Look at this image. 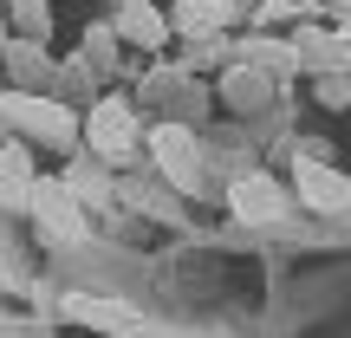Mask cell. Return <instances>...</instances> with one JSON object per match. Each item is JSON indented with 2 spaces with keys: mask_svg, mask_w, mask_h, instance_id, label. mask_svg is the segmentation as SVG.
<instances>
[{
  "mask_svg": "<svg viewBox=\"0 0 351 338\" xmlns=\"http://www.w3.org/2000/svg\"><path fill=\"white\" fill-rule=\"evenodd\" d=\"M293 52H300V65H313V72H339V65H351V46L332 39V33H300Z\"/></svg>",
  "mask_w": 351,
  "mask_h": 338,
  "instance_id": "cell-12",
  "label": "cell"
},
{
  "mask_svg": "<svg viewBox=\"0 0 351 338\" xmlns=\"http://www.w3.org/2000/svg\"><path fill=\"white\" fill-rule=\"evenodd\" d=\"M33 228H39V241L46 248H72L78 234H85V208H78V195L65 182H52V176H39L33 182Z\"/></svg>",
  "mask_w": 351,
  "mask_h": 338,
  "instance_id": "cell-2",
  "label": "cell"
},
{
  "mask_svg": "<svg viewBox=\"0 0 351 338\" xmlns=\"http://www.w3.org/2000/svg\"><path fill=\"white\" fill-rule=\"evenodd\" d=\"M65 313L85 319V326H98V332H117V338H137V332H143L137 313H130V306H117V300H85V293H78V300H65Z\"/></svg>",
  "mask_w": 351,
  "mask_h": 338,
  "instance_id": "cell-10",
  "label": "cell"
},
{
  "mask_svg": "<svg viewBox=\"0 0 351 338\" xmlns=\"http://www.w3.org/2000/svg\"><path fill=\"white\" fill-rule=\"evenodd\" d=\"M33 156H26V143H0V208L20 215L26 202H33Z\"/></svg>",
  "mask_w": 351,
  "mask_h": 338,
  "instance_id": "cell-7",
  "label": "cell"
},
{
  "mask_svg": "<svg viewBox=\"0 0 351 338\" xmlns=\"http://www.w3.org/2000/svg\"><path fill=\"white\" fill-rule=\"evenodd\" d=\"M150 150H156L163 176L182 189V195H202V189H208V176H202V150H195V137H189L182 124H156L150 130Z\"/></svg>",
  "mask_w": 351,
  "mask_h": 338,
  "instance_id": "cell-3",
  "label": "cell"
},
{
  "mask_svg": "<svg viewBox=\"0 0 351 338\" xmlns=\"http://www.w3.org/2000/svg\"><path fill=\"white\" fill-rule=\"evenodd\" d=\"M13 72V85L20 91H39L52 78V59H46V46H39V39H7V59H0Z\"/></svg>",
  "mask_w": 351,
  "mask_h": 338,
  "instance_id": "cell-11",
  "label": "cell"
},
{
  "mask_svg": "<svg viewBox=\"0 0 351 338\" xmlns=\"http://www.w3.org/2000/svg\"><path fill=\"white\" fill-rule=\"evenodd\" d=\"M228 98H234V104H261L267 98V72H261V65H254V72H234V78H228Z\"/></svg>",
  "mask_w": 351,
  "mask_h": 338,
  "instance_id": "cell-14",
  "label": "cell"
},
{
  "mask_svg": "<svg viewBox=\"0 0 351 338\" xmlns=\"http://www.w3.org/2000/svg\"><path fill=\"white\" fill-rule=\"evenodd\" d=\"M111 7H156V0H111Z\"/></svg>",
  "mask_w": 351,
  "mask_h": 338,
  "instance_id": "cell-17",
  "label": "cell"
},
{
  "mask_svg": "<svg viewBox=\"0 0 351 338\" xmlns=\"http://www.w3.org/2000/svg\"><path fill=\"white\" fill-rule=\"evenodd\" d=\"M0 59H7V0H0Z\"/></svg>",
  "mask_w": 351,
  "mask_h": 338,
  "instance_id": "cell-16",
  "label": "cell"
},
{
  "mask_svg": "<svg viewBox=\"0 0 351 338\" xmlns=\"http://www.w3.org/2000/svg\"><path fill=\"white\" fill-rule=\"evenodd\" d=\"M234 20H241L234 0H182V7L169 13V33L202 39V33H221V26H234Z\"/></svg>",
  "mask_w": 351,
  "mask_h": 338,
  "instance_id": "cell-8",
  "label": "cell"
},
{
  "mask_svg": "<svg viewBox=\"0 0 351 338\" xmlns=\"http://www.w3.org/2000/svg\"><path fill=\"white\" fill-rule=\"evenodd\" d=\"M0 274H7V267H0Z\"/></svg>",
  "mask_w": 351,
  "mask_h": 338,
  "instance_id": "cell-19",
  "label": "cell"
},
{
  "mask_svg": "<svg viewBox=\"0 0 351 338\" xmlns=\"http://www.w3.org/2000/svg\"><path fill=\"white\" fill-rule=\"evenodd\" d=\"M293 7H326V0H293Z\"/></svg>",
  "mask_w": 351,
  "mask_h": 338,
  "instance_id": "cell-18",
  "label": "cell"
},
{
  "mask_svg": "<svg viewBox=\"0 0 351 338\" xmlns=\"http://www.w3.org/2000/svg\"><path fill=\"white\" fill-rule=\"evenodd\" d=\"M7 20L20 26V39H39V46H46V33H52L46 0H13V7H7Z\"/></svg>",
  "mask_w": 351,
  "mask_h": 338,
  "instance_id": "cell-13",
  "label": "cell"
},
{
  "mask_svg": "<svg viewBox=\"0 0 351 338\" xmlns=\"http://www.w3.org/2000/svg\"><path fill=\"white\" fill-rule=\"evenodd\" d=\"M228 215H241V221H280V215H287V189H280L274 176H234Z\"/></svg>",
  "mask_w": 351,
  "mask_h": 338,
  "instance_id": "cell-6",
  "label": "cell"
},
{
  "mask_svg": "<svg viewBox=\"0 0 351 338\" xmlns=\"http://www.w3.org/2000/svg\"><path fill=\"white\" fill-rule=\"evenodd\" d=\"M319 98H326V104H351V85H345V78H326V85H319Z\"/></svg>",
  "mask_w": 351,
  "mask_h": 338,
  "instance_id": "cell-15",
  "label": "cell"
},
{
  "mask_svg": "<svg viewBox=\"0 0 351 338\" xmlns=\"http://www.w3.org/2000/svg\"><path fill=\"white\" fill-rule=\"evenodd\" d=\"M293 182H300V202H306V208H319V215H345L351 208V176H339L319 150L300 156V176H293Z\"/></svg>",
  "mask_w": 351,
  "mask_h": 338,
  "instance_id": "cell-4",
  "label": "cell"
},
{
  "mask_svg": "<svg viewBox=\"0 0 351 338\" xmlns=\"http://www.w3.org/2000/svg\"><path fill=\"white\" fill-rule=\"evenodd\" d=\"M85 137H91V150L98 156H130V143H137V117H130V104L124 98H98L91 104V117H85Z\"/></svg>",
  "mask_w": 351,
  "mask_h": 338,
  "instance_id": "cell-5",
  "label": "cell"
},
{
  "mask_svg": "<svg viewBox=\"0 0 351 338\" xmlns=\"http://www.w3.org/2000/svg\"><path fill=\"white\" fill-rule=\"evenodd\" d=\"M0 130H26V137H39V143H72L78 117L65 111V104L39 98V91H0Z\"/></svg>",
  "mask_w": 351,
  "mask_h": 338,
  "instance_id": "cell-1",
  "label": "cell"
},
{
  "mask_svg": "<svg viewBox=\"0 0 351 338\" xmlns=\"http://www.w3.org/2000/svg\"><path fill=\"white\" fill-rule=\"evenodd\" d=\"M111 33L124 39V46H143V52H163V39H169V20H163V13H156V7H117Z\"/></svg>",
  "mask_w": 351,
  "mask_h": 338,
  "instance_id": "cell-9",
  "label": "cell"
}]
</instances>
